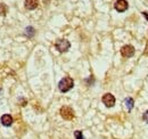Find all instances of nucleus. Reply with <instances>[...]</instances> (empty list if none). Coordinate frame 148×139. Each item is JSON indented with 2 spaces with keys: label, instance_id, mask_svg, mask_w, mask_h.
<instances>
[{
  "label": "nucleus",
  "instance_id": "nucleus-13",
  "mask_svg": "<svg viewBox=\"0 0 148 139\" xmlns=\"http://www.w3.org/2000/svg\"><path fill=\"white\" fill-rule=\"evenodd\" d=\"M143 119H144V121L147 122V123H148V111H146V112L144 113V115H143Z\"/></svg>",
  "mask_w": 148,
  "mask_h": 139
},
{
  "label": "nucleus",
  "instance_id": "nucleus-15",
  "mask_svg": "<svg viewBox=\"0 0 148 139\" xmlns=\"http://www.w3.org/2000/svg\"><path fill=\"white\" fill-rule=\"evenodd\" d=\"M145 55L148 56V42H147V46H146V52H145Z\"/></svg>",
  "mask_w": 148,
  "mask_h": 139
},
{
  "label": "nucleus",
  "instance_id": "nucleus-5",
  "mask_svg": "<svg viewBox=\"0 0 148 139\" xmlns=\"http://www.w3.org/2000/svg\"><path fill=\"white\" fill-rule=\"evenodd\" d=\"M103 103L106 105L107 107H113L115 105V97L112 94H105L101 98Z\"/></svg>",
  "mask_w": 148,
  "mask_h": 139
},
{
  "label": "nucleus",
  "instance_id": "nucleus-8",
  "mask_svg": "<svg viewBox=\"0 0 148 139\" xmlns=\"http://www.w3.org/2000/svg\"><path fill=\"white\" fill-rule=\"evenodd\" d=\"M38 3H39L38 0H25V7L27 9H30V10L36 9L38 7Z\"/></svg>",
  "mask_w": 148,
  "mask_h": 139
},
{
  "label": "nucleus",
  "instance_id": "nucleus-12",
  "mask_svg": "<svg viewBox=\"0 0 148 139\" xmlns=\"http://www.w3.org/2000/svg\"><path fill=\"white\" fill-rule=\"evenodd\" d=\"M26 34L29 35V36H32V35L34 34V29L33 28H26Z\"/></svg>",
  "mask_w": 148,
  "mask_h": 139
},
{
  "label": "nucleus",
  "instance_id": "nucleus-14",
  "mask_svg": "<svg viewBox=\"0 0 148 139\" xmlns=\"http://www.w3.org/2000/svg\"><path fill=\"white\" fill-rule=\"evenodd\" d=\"M143 15H144V16L148 19V13H147V12H144V13H143Z\"/></svg>",
  "mask_w": 148,
  "mask_h": 139
},
{
  "label": "nucleus",
  "instance_id": "nucleus-10",
  "mask_svg": "<svg viewBox=\"0 0 148 139\" xmlns=\"http://www.w3.org/2000/svg\"><path fill=\"white\" fill-rule=\"evenodd\" d=\"M7 14V6H5L3 3H0V15H6Z\"/></svg>",
  "mask_w": 148,
  "mask_h": 139
},
{
  "label": "nucleus",
  "instance_id": "nucleus-7",
  "mask_svg": "<svg viewBox=\"0 0 148 139\" xmlns=\"http://www.w3.org/2000/svg\"><path fill=\"white\" fill-rule=\"evenodd\" d=\"M1 123L5 125V127H10L13 124V118L9 115V114H3L1 116Z\"/></svg>",
  "mask_w": 148,
  "mask_h": 139
},
{
  "label": "nucleus",
  "instance_id": "nucleus-6",
  "mask_svg": "<svg viewBox=\"0 0 148 139\" xmlns=\"http://www.w3.org/2000/svg\"><path fill=\"white\" fill-rule=\"evenodd\" d=\"M121 54L123 57L125 58H129V57H132L134 55V48L130 45H127V46H123L122 49H121Z\"/></svg>",
  "mask_w": 148,
  "mask_h": 139
},
{
  "label": "nucleus",
  "instance_id": "nucleus-1",
  "mask_svg": "<svg viewBox=\"0 0 148 139\" xmlns=\"http://www.w3.org/2000/svg\"><path fill=\"white\" fill-rule=\"evenodd\" d=\"M74 86V81L72 78L70 76H66V78H63L59 83H58V88L62 92H67L69 90H71Z\"/></svg>",
  "mask_w": 148,
  "mask_h": 139
},
{
  "label": "nucleus",
  "instance_id": "nucleus-9",
  "mask_svg": "<svg viewBox=\"0 0 148 139\" xmlns=\"http://www.w3.org/2000/svg\"><path fill=\"white\" fill-rule=\"evenodd\" d=\"M124 104L127 106V108H128V111H131L132 108H133V105H134V102H133V99L132 98H125V100H124Z\"/></svg>",
  "mask_w": 148,
  "mask_h": 139
},
{
  "label": "nucleus",
  "instance_id": "nucleus-11",
  "mask_svg": "<svg viewBox=\"0 0 148 139\" xmlns=\"http://www.w3.org/2000/svg\"><path fill=\"white\" fill-rule=\"evenodd\" d=\"M74 137H75V139H84L82 136V131H80V130H76L74 132Z\"/></svg>",
  "mask_w": 148,
  "mask_h": 139
},
{
  "label": "nucleus",
  "instance_id": "nucleus-4",
  "mask_svg": "<svg viewBox=\"0 0 148 139\" xmlns=\"http://www.w3.org/2000/svg\"><path fill=\"white\" fill-rule=\"evenodd\" d=\"M114 7H115V9H116L119 13H123L124 10L128 9L129 5H128V1H127V0H117V1L115 2Z\"/></svg>",
  "mask_w": 148,
  "mask_h": 139
},
{
  "label": "nucleus",
  "instance_id": "nucleus-2",
  "mask_svg": "<svg viewBox=\"0 0 148 139\" xmlns=\"http://www.w3.org/2000/svg\"><path fill=\"white\" fill-rule=\"evenodd\" d=\"M55 47L59 52H65L70 49L71 43H70V41L66 40V39H59V40L56 41Z\"/></svg>",
  "mask_w": 148,
  "mask_h": 139
},
{
  "label": "nucleus",
  "instance_id": "nucleus-3",
  "mask_svg": "<svg viewBox=\"0 0 148 139\" xmlns=\"http://www.w3.org/2000/svg\"><path fill=\"white\" fill-rule=\"evenodd\" d=\"M60 115L64 120H72L74 118V111L69 106H63L60 108Z\"/></svg>",
  "mask_w": 148,
  "mask_h": 139
}]
</instances>
